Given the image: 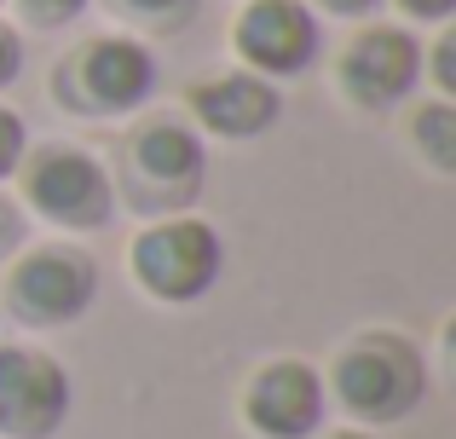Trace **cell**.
I'll use <instances>...</instances> for the list:
<instances>
[{"mask_svg": "<svg viewBox=\"0 0 456 439\" xmlns=\"http://www.w3.org/2000/svg\"><path fill=\"white\" fill-rule=\"evenodd\" d=\"M318 439H376L370 428H353V422H346V428H323Z\"/></svg>", "mask_w": 456, "mask_h": 439, "instance_id": "20", "label": "cell"}, {"mask_svg": "<svg viewBox=\"0 0 456 439\" xmlns=\"http://www.w3.org/2000/svg\"><path fill=\"white\" fill-rule=\"evenodd\" d=\"M127 134L116 145V208H134L139 220L191 215L208 185V139L179 110H139L127 116Z\"/></svg>", "mask_w": 456, "mask_h": 439, "instance_id": "1", "label": "cell"}, {"mask_svg": "<svg viewBox=\"0 0 456 439\" xmlns=\"http://www.w3.org/2000/svg\"><path fill=\"white\" fill-rule=\"evenodd\" d=\"M99 301V260L87 248L64 243H23L6 260V278H0V306L18 329L46 336V329H69L93 313Z\"/></svg>", "mask_w": 456, "mask_h": 439, "instance_id": "5", "label": "cell"}, {"mask_svg": "<svg viewBox=\"0 0 456 439\" xmlns=\"http://www.w3.org/2000/svg\"><path fill=\"white\" fill-rule=\"evenodd\" d=\"M404 139H411V150L439 174V180H456V104H451V99H422V104H411Z\"/></svg>", "mask_w": 456, "mask_h": 439, "instance_id": "12", "label": "cell"}, {"mask_svg": "<svg viewBox=\"0 0 456 439\" xmlns=\"http://www.w3.org/2000/svg\"><path fill=\"white\" fill-rule=\"evenodd\" d=\"M127 278L156 306H197L225 278V237L202 215L145 220V232L127 243Z\"/></svg>", "mask_w": 456, "mask_h": 439, "instance_id": "6", "label": "cell"}, {"mask_svg": "<svg viewBox=\"0 0 456 439\" xmlns=\"http://www.w3.org/2000/svg\"><path fill=\"white\" fill-rule=\"evenodd\" d=\"M0 6H6V0H0Z\"/></svg>", "mask_w": 456, "mask_h": 439, "instance_id": "21", "label": "cell"}, {"mask_svg": "<svg viewBox=\"0 0 456 439\" xmlns=\"http://www.w3.org/2000/svg\"><path fill=\"white\" fill-rule=\"evenodd\" d=\"M393 6H399V18H411V23H451L456 0H393Z\"/></svg>", "mask_w": 456, "mask_h": 439, "instance_id": "18", "label": "cell"}, {"mask_svg": "<svg viewBox=\"0 0 456 439\" xmlns=\"http://www.w3.org/2000/svg\"><path fill=\"white\" fill-rule=\"evenodd\" d=\"M35 139H29V122H23L12 104H0V185L18 174V162H23V150H29Z\"/></svg>", "mask_w": 456, "mask_h": 439, "instance_id": "15", "label": "cell"}, {"mask_svg": "<svg viewBox=\"0 0 456 439\" xmlns=\"http://www.w3.org/2000/svg\"><path fill=\"white\" fill-rule=\"evenodd\" d=\"M110 6V18H122L127 23V35H179V29H191L197 23V12H202V0H104Z\"/></svg>", "mask_w": 456, "mask_h": 439, "instance_id": "13", "label": "cell"}, {"mask_svg": "<svg viewBox=\"0 0 456 439\" xmlns=\"http://www.w3.org/2000/svg\"><path fill=\"white\" fill-rule=\"evenodd\" d=\"M185 116L202 139H232V145H248V139L272 134L283 122V93L278 81L255 76V69H214V76H197L185 87Z\"/></svg>", "mask_w": 456, "mask_h": 439, "instance_id": "11", "label": "cell"}, {"mask_svg": "<svg viewBox=\"0 0 456 439\" xmlns=\"http://www.w3.org/2000/svg\"><path fill=\"white\" fill-rule=\"evenodd\" d=\"M428 359L411 336L387 324H370L358 336H346L335 347V359L323 364V394L330 411H341L353 428H393V422H411L428 399Z\"/></svg>", "mask_w": 456, "mask_h": 439, "instance_id": "2", "label": "cell"}, {"mask_svg": "<svg viewBox=\"0 0 456 439\" xmlns=\"http://www.w3.org/2000/svg\"><path fill=\"white\" fill-rule=\"evenodd\" d=\"M422 87V41L404 23H364L335 53V93L364 116L404 110Z\"/></svg>", "mask_w": 456, "mask_h": 439, "instance_id": "7", "label": "cell"}, {"mask_svg": "<svg viewBox=\"0 0 456 439\" xmlns=\"http://www.w3.org/2000/svg\"><path fill=\"white\" fill-rule=\"evenodd\" d=\"M87 6L93 0H12V12H18L29 29H69Z\"/></svg>", "mask_w": 456, "mask_h": 439, "instance_id": "14", "label": "cell"}, {"mask_svg": "<svg viewBox=\"0 0 456 439\" xmlns=\"http://www.w3.org/2000/svg\"><path fill=\"white\" fill-rule=\"evenodd\" d=\"M151 93H156V53L151 41L127 29L87 35L53 69L58 110L81 116V122H127L151 104Z\"/></svg>", "mask_w": 456, "mask_h": 439, "instance_id": "3", "label": "cell"}, {"mask_svg": "<svg viewBox=\"0 0 456 439\" xmlns=\"http://www.w3.org/2000/svg\"><path fill=\"white\" fill-rule=\"evenodd\" d=\"M18 76H23V29L0 18V93H6Z\"/></svg>", "mask_w": 456, "mask_h": 439, "instance_id": "17", "label": "cell"}, {"mask_svg": "<svg viewBox=\"0 0 456 439\" xmlns=\"http://www.w3.org/2000/svg\"><path fill=\"white\" fill-rule=\"evenodd\" d=\"M18 208L53 232H104L116 220V185L110 168L87 145L69 139H41L18 162Z\"/></svg>", "mask_w": 456, "mask_h": 439, "instance_id": "4", "label": "cell"}, {"mask_svg": "<svg viewBox=\"0 0 456 439\" xmlns=\"http://www.w3.org/2000/svg\"><path fill=\"white\" fill-rule=\"evenodd\" d=\"M306 6L323 12V18H370L381 0H306Z\"/></svg>", "mask_w": 456, "mask_h": 439, "instance_id": "19", "label": "cell"}, {"mask_svg": "<svg viewBox=\"0 0 456 439\" xmlns=\"http://www.w3.org/2000/svg\"><path fill=\"white\" fill-rule=\"evenodd\" d=\"M76 411L64 359L41 341H0V439H58Z\"/></svg>", "mask_w": 456, "mask_h": 439, "instance_id": "9", "label": "cell"}, {"mask_svg": "<svg viewBox=\"0 0 456 439\" xmlns=\"http://www.w3.org/2000/svg\"><path fill=\"white\" fill-rule=\"evenodd\" d=\"M232 53L243 69L266 81L306 76L323 53L318 12L306 0H243V12L232 18Z\"/></svg>", "mask_w": 456, "mask_h": 439, "instance_id": "10", "label": "cell"}, {"mask_svg": "<svg viewBox=\"0 0 456 439\" xmlns=\"http://www.w3.org/2000/svg\"><path fill=\"white\" fill-rule=\"evenodd\" d=\"M237 417L255 439H318L330 428V394L312 359H260L237 387Z\"/></svg>", "mask_w": 456, "mask_h": 439, "instance_id": "8", "label": "cell"}, {"mask_svg": "<svg viewBox=\"0 0 456 439\" xmlns=\"http://www.w3.org/2000/svg\"><path fill=\"white\" fill-rule=\"evenodd\" d=\"M29 243V215L18 208V197H6L0 191V266H6L18 248Z\"/></svg>", "mask_w": 456, "mask_h": 439, "instance_id": "16", "label": "cell"}]
</instances>
